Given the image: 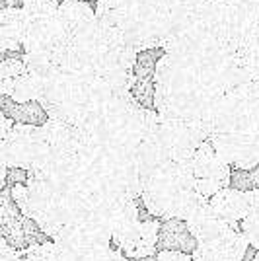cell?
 <instances>
[{"label":"cell","instance_id":"5bb4252c","mask_svg":"<svg viewBox=\"0 0 259 261\" xmlns=\"http://www.w3.org/2000/svg\"><path fill=\"white\" fill-rule=\"evenodd\" d=\"M96 261H129V257L119 250V248H109V250L103 251Z\"/></svg>","mask_w":259,"mask_h":261},{"label":"cell","instance_id":"8fae6325","mask_svg":"<svg viewBox=\"0 0 259 261\" xmlns=\"http://www.w3.org/2000/svg\"><path fill=\"white\" fill-rule=\"evenodd\" d=\"M25 70L28 68H25V63H23V57H6L0 63V76H2V80L22 76Z\"/></svg>","mask_w":259,"mask_h":261},{"label":"cell","instance_id":"277c9868","mask_svg":"<svg viewBox=\"0 0 259 261\" xmlns=\"http://www.w3.org/2000/svg\"><path fill=\"white\" fill-rule=\"evenodd\" d=\"M160 226L162 224L154 220H141L131 232L113 242L129 259L152 257V253L156 251V246H158V240H160Z\"/></svg>","mask_w":259,"mask_h":261},{"label":"cell","instance_id":"4fadbf2b","mask_svg":"<svg viewBox=\"0 0 259 261\" xmlns=\"http://www.w3.org/2000/svg\"><path fill=\"white\" fill-rule=\"evenodd\" d=\"M244 199H246L248 215H259V189H253V191L244 193ZM248 215H246V217H248Z\"/></svg>","mask_w":259,"mask_h":261},{"label":"cell","instance_id":"6da1fadb","mask_svg":"<svg viewBox=\"0 0 259 261\" xmlns=\"http://www.w3.org/2000/svg\"><path fill=\"white\" fill-rule=\"evenodd\" d=\"M191 170L195 175V191L206 199L215 197L230 185V164L218 156L211 141L203 142L197 148L191 160Z\"/></svg>","mask_w":259,"mask_h":261},{"label":"cell","instance_id":"5b68a950","mask_svg":"<svg viewBox=\"0 0 259 261\" xmlns=\"http://www.w3.org/2000/svg\"><path fill=\"white\" fill-rule=\"evenodd\" d=\"M189 232L193 234V238L199 242V244H209V242H215L220 236H224L228 230L232 228L234 224H228L222 218L216 217V213L211 208V203L206 201L201 207H197L187 217L185 220Z\"/></svg>","mask_w":259,"mask_h":261},{"label":"cell","instance_id":"3957f363","mask_svg":"<svg viewBox=\"0 0 259 261\" xmlns=\"http://www.w3.org/2000/svg\"><path fill=\"white\" fill-rule=\"evenodd\" d=\"M248 250L249 244L244 238L242 230L232 226L224 236H220L215 242L199 244L191 255L195 261H244Z\"/></svg>","mask_w":259,"mask_h":261},{"label":"cell","instance_id":"30bf717a","mask_svg":"<svg viewBox=\"0 0 259 261\" xmlns=\"http://www.w3.org/2000/svg\"><path fill=\"white\" fill-rule=\"evenodd\" d=\"M240 230L248 240L249 248L259 251V215H248L240 222Z\"/></svg>","mask_w":259,"mask_h":261},{"label":"cell","instance_id":"9a60e30c","mask_svg":"<svg viewBox=\"0 0 259 261\" xmlns=\"http://www.w3.org/2000/svg\"><path fill=\"white\" fill-rule=\"evenodd\" d=\"M253 261H259V251L255 253V257H253Z\"/></svg>","mask_w":259,"mask_h":261},{"label":"cell","instance_id":"52a82bcc","mask_svg":"<svg viewBox=\"0 0 259 261\" xmlns=\"http://www.w3.org/2000/svg\"><path fill=\"white\" fill-rule=\"evenodd\" d=\"M209 203H211V208L216 213V217L222 218L228 224H234V226L238 222H242L248 215L244 193H240L232 187L218 191L215 197L209 199Z\"/></svg>","mask_w":259,"mask_h":261},{"label":"cell","instance_id":"ba28073f","mask_svg":"<svg viewBox=\"0 0 259 261\" xmlns=\"http://www.w3.org/2000/svg\"><path fill=\"white\" fill-rule=\"evenodd\" d=\"M2 113L6 117H10L14 123H22V125H32V127H43L47 121L51 119L43 103L37 101H28V103H18L16 99L2 96Z\"/></svg>","mask_w":259,"mask_h":261},{"label":"cell","instance_id":"7c38bea8","mask_svg":"<svg viewBox=\"0 0 259 261\" xmlns=\"http://www.w3.org/2000/svg\"><path fill=\"white\" fill-rule=\"evenodd\" d=\"M156 261H195L193 255L184 253V251H172V250H162L156 255Z\"/></svg>","mask_w":259,"mask_h":261},{"label":"cell","instance_id":"8992f818","mask_svg":"<svg viewBox=\"0 0 259 261\" xmlns=\"http://www.w3.org/2000/svg\"><path fill=\"white\" fill-rule=\"evenodd\" d=\"M158 246L162 250H172V251H184V253H193L199 246V242L193 238V234L189 232L185 220L179 218H170L164 220L160 226V240Z\"/></svg>","mask_w":259,"mask_h":261},{"label":"cell","instance_id":"7a4b0ae2","mask_svg":"<svg viewBox=\"0 0 259 261\" xmlns=\"http://www.w3.org/2000/svg\"><path fill=\"white\" fill-rule=\"evenodd\" d=\"M0 230H2V238L12 248H30L35 244L47 242V236L39 232L37 222L22 215V211L14 203L12 193L8 189L2 191L0 199Z\"/></svg>","mask_w":259,"mask_h":261},{"label":"cell","instance_id":"9c48e42d","mask_svg":"<svg viewBox=\"0 0 259 261\" xmlns=\"http://www.w3.org/2000/svg\"><path fill=\"white\" fill-rule=\"evenodd\" d=\"M166 49L164 47H150V49H141L137 53V63H135V76L137 80H144V78L156 76V68L158 63L166 57Z\"/></svg>","mask_w":259,"mask_h":261}]
</instances>
